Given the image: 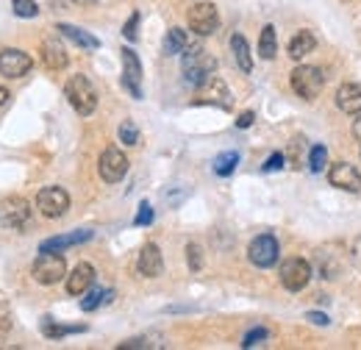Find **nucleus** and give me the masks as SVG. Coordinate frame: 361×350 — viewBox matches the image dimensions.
Here are the masks:
<instances>
[{
    "instance_id": "27",
    "label": "nucleus",
    "mask_w": 361,
    "mask_h": 350,
    "mask_svg": "<svg viewBox=\"0 0 361 350\" xmlns=\"http://www.w3.org/2000/svg\"><path fill=\"white\" fill-rule=\"evenodd\" d=\"M236 164H239V153L236 150H226V153H220L214 159V173L220 175V178H228L236 170Z\"/></svg>"
},
{
    "instance_id": "8",
    "label": "nucleus",
    "mask_w": 361,
    "mask_h": 350,
    "mask_svg": "<svg viewBox=\"0 0 361 350\" xmlns=\"http://www.w3.org/2000/svg\"><path fill=\"white\" fill-rule=\"evenodd\" d=\"M309 281H312V264L306 262V259H286V262L281 264V284H283V289L300 292V289L309 286Z\"/></svg>"
},
{
    "instance_id": "21",
    "label": "nucleus",
    "mask_w": 361,
    "mask_h": 350,
    "mask_svg": "<svg viewBox=\"0 0 361 350\" xmlns=\"http://www.w3.org/2000/svg\"><path fill=\"white\" fill-rule=\"evenodd\" d=\"M203 87H209V92H203L200 97L203 100H212V103H217V106H223V109H231V92H228V87L220 81V78H209Z\"/></svg>"
},
{
    "instance_id": "29",
    "label": "nucleus",
    "mask_w": 361,
    "mask_h": 350,
    "mask_svg": "<svg viewBox=\"0 0 361 350\" xmlns=\"http://www.w3.org/2000/svg\"><path fill=\"white\" fill-rule=\"evenodd\" d=\"M325 162H328V150H325L322 145H314L312 153H309V164H312V170L319 173V170L325 167Z\"/></svg>"
},
{
    "instance_id": "9",
    "label": "nucleus",
    "mask_w": 361,
    "mask_h": 350,
    "mask_svg": "<svg viewBox=\"0 0 361 350\" xmlns=\"http://www.w3.org/2000/svg\"><path fill=\"white\" fill-rule=\"evenodd\" d=\"M31 67H34V59L25 50H20V47L0 50V76H6V78H23V76L31 73Z\"/></svg>"
},
{
    "instance_id": "14",
    "label": "nucleus",
    "mask_w": 361,
    "mask_h": 350,
    "mask_svg": "<svg viewBox=\"0 0 361 350\" xmlns=\"http://www.w3.org/2000/svg\"><path fill=\"white\" fill-rule=\"evenodd\" d=\"M92 231L90 228H81V231H73V234H61V236H53V239H45L39 245V253H61L67 248H75L81 242H90Z\"/></svg>"
},
{
    "instance_id": "13",
    "label": "nucleus",
    "mask_w": 361,
    "mask_h": 350,
    "mask_svg": "<svg viewBox=\"0 0 361 350\" xmlns=\"http://www.w3.org/2000/svg\"><path fill=\"white\" fill-rule=\"evenodd\" d=\"M328 181H331V186H336L342 192H359L361 189V173L348 162L334 164L331 173H328Z\"/></svg>"
},
{
    "instance_id": "35",
    "label": "nucleus",
    "mask_w": 361,
    "mask_h": 350,
    "mask_svg": "<svg viewBox=\"0 0 361 350\" xmlns=\"http://www.w3.org/2000/svg\"><path fill=\"white\" fill-rule=\"evenodd\" d=\"M8 331H11V314L6 308H0V342H6Z\"/></svg>"
},
{
    "instance_id": "38",
    "label": "nucleus",
    "mask_w": 361,
    "mask_h": 350,
    "mask_svg": "<svg viewBox=\"0 0 361 350\" xmlns=\"http://www.w3.org/2000/svg\"><path fill=\"white\" fill-rule=\"evenodd\" d=\"M306 320H309V322H314V325H328V322H331V320H328V314H319V311H309V314H306Z\"/></svg>"
},
{
    "instance_id": "33",
    "label": "nucleus",
    "mask_w": 361,
    "mask_h": 350,
    "mask_svg": "<svg viewBox=\"0 0 361 350\" xmlns=\"http://www.w3.org/2000/svg\"><path fill=\"white\" fill-rule=\"evenodd\" d=\"M150 222H153V206H150V203H142L134 217V225L142 228V225H150Z\"/></svg>"
},
{
    "instance_id": "4",
    "label": "nucleus",
    "mask_w": 361,
    "mask_h": 350,
    "mask_svg": "<svg viewBox=\"0 0 361 350\" xmlns=\"http://www.w3.org/2000/svg\"><path fill=\"white\" fill-rule=\"evenodd\" d=\"M31 275H34L37 284L53 286V284L67 278V264H64V259L59 253H39L34 267H31Z\"/></svg>"
},
{
    "instance_id": "24",
    "label": "nucleus",
    "mask_w": 361,
    "mask_h": 350,
    "mask_svg": "<svg viewBox=\"0 0 361 350\" xmlns=\"http://www.w3.org/2000/svg\"><path fill=\"white\" fill-rule=\"evenodd\" d=\"M275 53H278L275 28H272V25H264V28H262V37H259V56L270 61V59H275Z\"/></svg>"
},
{
    "instance_id": "5",
    "label": "nucleus",
    "mask_w": 361,
    "mask_h": 350,
    "mask_svg": "<svg viewBox=\"0 0 361 350\" xmlns=\"http://www.w3.org/2000/svg\"><path fill=\"white\" fill-rule=\"evenodd\" d=\"M186 23L197 37H212L220 28V11L214 3H195L186 14Z\"/></svg>"
},
{
    "instance_id": "22",
    "label": "nucleus",
    "mask_w": 361,
    "mask_h": 350,
    "mask_svg": "<svg viewBox=\"0 0 361 350\" xmlns=\"http://www.w3.org/2000/svg\"><path fill=\"white\" fill-rule=\"evenodd\" d=\"M231 50H233V59H236L239 70H242V73H250V70H253V56H250V47H247L242 34H233V37H231Z\"/></svg>"
},
{
    "instance_id": "17",
    "label": "nucleus",
    "mask_w": 361,
    "mask_h": 350,
    "mask_svg": "<svg viewBox=\"0 0 361 350\" xmlns=\"http://www.w3.org/2000/svg\"><path fill=\"white\" fill-rule=\"evenodd\" d=\"M336 106L345 114H361V84L348 81L336 89Z\"/></svg>"
},
{
    "instance_id": "34",
    "label": "nucleus",
    "mask_w": 361,
    "mask_h": 350,
    "mask_svg": "<svg viewBox=\"0 0 361 350\" xmlns=\"http://www.w3.org/2000/svg\"><path fill=\"white\" fill-rule=\"evenodd\" d=\"M136 25H139V14H131V20L126 23V28H123V37L128 40V42H136Z\"/></svg>"
},
{
    "instance_id": "15",
    "label": "nucleus",
    "mask_w": 361,
    "mask_h": 350,
    "mask_svg": "<svg viewBox=\"0 0 361 350\" xmlns=\"http://www.w3.org/2000/svg\"><path fill=\"white\" fill-rule=\"evenodd\" d=\"M139 272L145 275V278H159L161 275V270H164V259H161V251H159V245H153V242H147L142 251H139Z\"/></svg>"
},
{
    "instance_id": "23",
    "label": "nucleus",
    "mask_w": 361,
    "mask_h": 350,
    "mask_svg": "<svg viewBox=\"0 0 361 350\" xmlns=\"http://www.w3.org/2000/svg\"><path fill=\"white\" fill-rule=\"evenodd\" d=\"M186 44H189L186 31H183V28H170L167 37H164V53H167V56H178V53L186 50Z\"/></svg>"
},
{
    "instance_id": "18",
    "label": "nucleus",
    "mask_w": 361,
    "mask_h": 350,
    "mask_svg": "<svg viewBox=\"0 0 361 350\" xmlns=\"http://www.w3.org/2000/svg\"><path fill=\"white\" fill-rule=\"evenodd\" d=\"M92 281H94V267L92 264H78L70 275H67V292L70 295H87V289L92 286Z\"/></svg>"
},
{
    "instance_id": "40",
    "label": "nucleus",
    "mask_w": 361,
    "mask_h": 350,
    "mask_svg": "<svg viewBox=\"0 0 361 350\" xmlns=\"http://www.w3.org/2000/svg\"><path fill=\"white\" fill-rule=\"evenodd\" d=\"M353 136H356V139L361 142V114H359V120L353 123Z\"/></svg>"
},
{
    "instance_id": "12",
    "label": "nucleus",
    "mask_w": 361,
    "mask_h": 350,
    "mask_svg": "<svg viewBox=\"0 0 361 350\" xmlns=\"http://www.w3.org/2000/svg\"><path fill=\"white\" fill-rule=\"evenodd\" d=\"M123 87L128 89L136 100H142V61L131 47L123 50Z\"/></svg>"
},
{
    "instance_id": "20",
    "label": "nucleus",
    "mask_w": 361,
    "mask_h": 350,
    "mask_svg": "<svg viewBox=\"0 0 361 350\" xmlns=\"http://www.w3.org/2000/svg\"><path fill=\"white\" fill-rule=\"evenodd\" d=\"M317 47V40L312 31H298L295 37H292V42H289V56L295 59V61H300V59H306L309 53H314Z\"/></svg>"
},
{
    "instance_id": "26",
    "label": "nucleus",
    "mask_w": 361,
    "mask_h": 350,
    "mask_svg": "<svg viewBox=\"0 0 361 350\" xmlns=\"http://www.w3.org/2000/svg\"><path fill=\"white\" fill-rule=\"evenodd\" d=\"M114 298V292L111 289H87V298H81V308L84 311H94V308H100L103 303H109Z\"/></svg>"
},
{
    "instance_id": "6",
    "label": "nucleus",
    "mask_w": 361,
    "mask_h": 350,
    "mask_svg": "<svg viewBox=\"0 0 361 350\" xmlns=\"http://www.w3.org/2000/svg\"><path fill=\"white\" fill-rule=\"evenodd\" d=\"M37 209H39L42 217H47V219L64 217L67 209H70V195H67L61 186H45V189H39V195H37Z\"/></svg>"
},
{
    "instance_id": "31",
    "label": "nucleus",
    "mask_w": 361,
    "mask_h": 350,
    "mask_svg": "<svg viewBox=\"0 0 361 350\" xmlns=\"http://www.w3.org/2000/svg\"><path fill=\"white\" fill-rule=\"evenodd\" d=\"M270 334H267V328H253V331H247L245 334V339H242V348H253V345H259V342H264Z\"/></svg>"
},
{
    "instance_id": "36",
    "label": "nucleus",
    "mask_w": 361,
    "mask_h": 350,
    "mask_svg": "<svg viewBox=\"0 0 361 350\" xmlns=\"http://www.w3.org/2000/svg\"><path fill=\"white\" fill-rule=\"evenodd\" d=\"M281 167H283V153H272L270 159H267V164H264V173H275Z\"/></svg>"
},
{
    "instance_id": "3",
    "label": "nucleus",
    "mask_w": 361,
    "mask_h": 350,
    "mask_svg": "<svg viewBox=\"0 0 361 350\" xmlns=\"http://www.w3.org/2000/svg\"><path fill=\"white\" fill-rule=\"evenodd\" d=\"M289 84H292V89H295L298 97H303V100H314V97H319L322 87H325V76H322V70L314 67V64H300V67L292 70Z\"/></svg>"
},
{
    "instance_id": "41",
    "label": "nucleus",
    "mask_w": 361,
    "mask_h": 350,
    "mask_svg": "<svg viewBox=\"0 0 361 350\" xmlns=\"http://www.w3.org/2000/svg\"><path fill=\"white\" fill-rule=\"evenodd\" d=\"M8 97H11V95H8V92H6V89L0 87V106H3V103H8Z\"/></svg>"
},
{
    "instance_id": "19",
    "label": "nucleus",
    "mask_w": 361,
    "mask_h": 350,
    "mask_svg": "<svg viewBox=\"0 0 361 350\" xmlns=\"http://www.w3.org/2000/svg\"><path fill=\"white\" fill-rule=\"evenodd\" d=\"M56 31H61L70 42H75L78 47H84V50H97V47H100V40H97V37H92L90 31L78 28V25H67V23H61Z\"/></svg>"
},
{
    "instance_id": "30",
    "label": "nucleus",
    "mask_w": 361,
    "mask_h": 350,
    "mask_svg": "<svg viewBox=\"0 0 361 350\" xmlns=\"http://www.w3.org/2000/svg\"><path fill=\"white\" fill-rule=\"evenodd\" d=\"M120 142H126V145H136L139 142V131H136L134 120H126L120 126Z\"/></svg>"
},
{
    "instance_id": "2",
    "label": "nucleus",
    "mask_w": 361,
    "mask_h": 350,
    "mask_svg": "<svg viewBox=\"0 0 361 350\" xmlns=\"http://www.w3.org/2000/svg\"><path fill=\"white\" fill-rule=\"evenodd\" d=\"M64 95L81 117H90L97 109V89L87 76H70V81L64 84Z\"/></svg>"
},
{
    "instance_id": "39",
    "label": "nucleus",
    "mask_w": 361,
    "mask_h": 350,
    "mask_svg": "<svg viewBox=\"0 0 361 350\" xmlns=\"http://www.w3.org/2000/svg\"><path fill=\"white\" fill-rule=\"evenodd\" d=\"M253 111H245V114H239V120H236V128H250L253 126Z\"/></svg>"
},
{
    "instance_id": "25",
    "label": "nucleus",
    "mask_w": 361,
    "mask_h": 350,
    "mask_svg": "<svg viewBox=\"0 0 361 350\" xmlns=\"http://www.w3.org/2000/svg\"><path fill=\"white\" fill-rule=\"evenodd\" d=\"M78 331H87V328L84 325H56V322H50V317L42 320V334H45L47 339H61V337L78 334Z\"/></svg>"
},
{
    "instance_id": "37",
    "label": "nucleus",
    "mask_w": 361,
    "mask_h": 350,
    "mask_svg": "<svg viewBox=\"0 0 361 350\" xmlns=\"http://www.w3.org/2000/svg\"><path fill=\"white\" fill-rule=\"evenodd\" d=\"M131 348H150V342H147V337H136V339H128V342H120V350Z\"/></svg>"
},
{
    "instance_id": "16",
    "label": "nucleus",
    "mask_w": 361,
    "mask_h": 350,
    "mask_svg": "<svg viewBox=\"0 0 361 350\" xmlns=\"http://www.w3.org/2000/svg\"><path fill=\"white\" fill-rule=\"evenodd\" d=\"M42 61H45L47 70H53V73H59V70H64L67 67V50H64V44L59 42L56 37H45L42 40Z\"/></svg>"
},
{
    "instance_id": "7",
    "label": "nucleus",
    "mask_w": 361,
    "mask_h": 350,
    "mask_svg": "<svg viewBox=\"0 0 361 350\" xmlns=\"http://www.w3.org/2000/svg\"><path fill=\"white\" fill-rule=\"evenodd\" d=\"M97 173L106 183H117L128 173V156L120 147H106L100 162H97Z\"/></svg>"
},
{
    "instance_id": "11",
    "label": "nucleus",
    "mask_w": 361,
    "mask_h": 350,
    "mask_svg": "<svg viewBox=\"0 0 361 350\" xmlns=\"http://www.w3.org/2000/svg\"><path fill=\"white\" fill-rule=\"evenodd\" d=\"M281 256V248H278V239L272 234H262L250 242L247 248V259L256 264V267H272Z\"/></svg>"
},
{
    "instance_id": "10",
    "label": "nucleus",
    "mask_w": 361,
    "mask_h": 350,
    "mask_svg": "<svg viewBox=\"0 0 361 350\" xmlns=\"http://www.w3.org/2000/svg\"><path fill=\"white\" fill-rule=\"evenodd\" d=\"M0 222L11 231H23L31 222V203L25 198H8L0 206Z\"/></svg>"
},
{
    "instance_id": "32",
    "label": "nucleus",
    "mask_w": 361,
    "mask_h": 350,
    "mask_svg": "<svg viewBox=\"0 0 361 350\" xmlns=\"http://www.w3.org/2000/svg\"><path fill=\"white\" fill-rule=\"evenodd\" d=\"M186 259H189V267L197 272V270L203 267V253H200V245L189 242V245H186Z\"/></svg>"
},
{
    "instance_id": "42",
    "label": "nucleus",
    "mask_w": 361,
    "mask_h": 350,
    "mask_svg": "<svg viewBox=\"0 0 361 350\" xmlns=\"http://www.w3.org/2000/svg\"><path fill=\"white\" fill-rule=\"evenodd\" d=\"M75 6H94V3H100V0H73Z\"/></svg>"
},
{
    "instance_id": "1",
    "label": "nucleus",
    "mask_w": 361,
    "mask_h": 350,
    "mask_svg": "<svg viewBox=\"0 0 361 350\" xmlns=\"http://www.w3.org/2000/svg\"><path fill=\"white\" fill-rule=\"evenodd\" d=\"M180 70H183V81H186V84H192V87H203V84L214 76L217 61L206 53V47L195 44V47H189V50L183 53V64H180Z\"/></svg>"
},
{
    "instance_id": "28",
    "label": "nucleus",
    "mask_w": 361,
    "mask_h": 350,
    "mask_svg": "<svg viewBox=\"0 0 361 350\" xmlns=\"http://www.w3.org/2000/svg\"><path fill=\"white\" fill-rule=\"evenodd\" d=\"M11 6H14V14L23 17V20H31V17L39 14V6L34 0H11Z\"/></svg>"
}]
</instances>
